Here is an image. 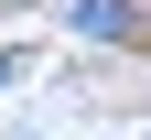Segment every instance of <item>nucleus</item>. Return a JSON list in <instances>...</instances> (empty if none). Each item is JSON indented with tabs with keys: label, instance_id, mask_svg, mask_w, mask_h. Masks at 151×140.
Listing matches in <instances>:
<instances>
[{
	"label": "nucleus",
	"instance_id": "obj_1",
	"mask_svg": "<svg viewBox=\"0 0 151 140\" xmlns=\"http://www.w3.org/2000/svg\"><path fill=\"white\" fill-rule=\"evenodd\" d=\"M76 32H97V43H129V32H140V11H129V0H76Z\"/></svg>",
	"mask_w": 151,
	"mask_h": 140
},
{
	"label": "nucleus",
	"instance_id": "obj_2",
	"mask_svg": "<svg viewBox=\"0 0 151 140\" xmlns=\"http://www.w3.org/2000/svg\"><path fill=\"white\" fill-rule=\"evenodd\" d=\"M0 86H11V54H0Z\"/></svg>",
	"mask_w": 151,
	"mask_h": 140
}]
</instances>
